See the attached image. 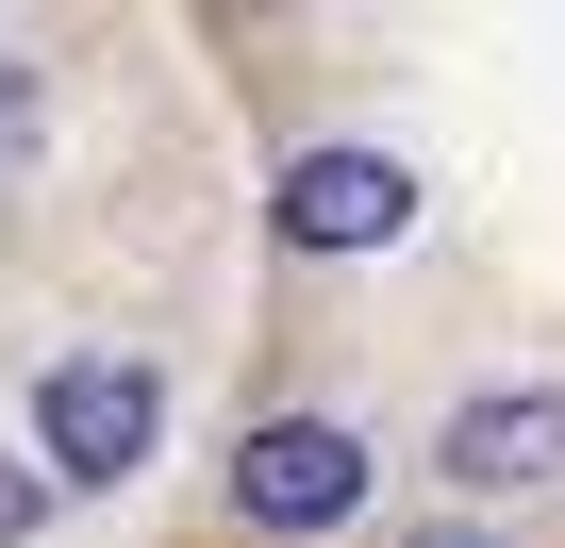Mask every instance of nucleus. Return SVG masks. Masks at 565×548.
<instances>
[{
    "label": "nucleus",
    "instance_id": "obj_5",
    "mask_svg": "<svg viewBox=\"0 0 565 548\" xmlns=\"http://www.w3.org/2000/svg\"><path fill=\"white\" fill-rule=\"evenodd\" d=\"M34 515H51V482H34V465H0V548H18Z\"/></svg>",
    "mask_w": 565,
    "mask_h": 548
},
{
    "label": "nucleus",
    "instance_id": "obj_1",
    "mask_svg": "<svg viewBox=\"0 0 565 548\" xmlns=\"http://www.w3.org/2000/svg\"><path fill=\"white\" fill-rule=\"evenodd\" d=\"M350 498H366V432H333V416H266L233 449V515L249 531H350Z\"/></svg>",
    "mask_w": 565,
    "mask_h": 548
},
{
    "label": "nucleus",
    "instance_id": "obj_4",
    "mask_svg": "<svg viewBox=\"0 0 565 548\" xmlns=\"http://www.w3.org/2000/svg\"><path fill=\"white\" fill-rule=\"evenodd\" d=\"M565 465V399H466L449 416V482L466 498H515V482H548Z\"/></svg>",
    "mask_w": 565,
    "mask_h": 548
},
{
    "label": "nucleus",
    "instance_id": "obj_6",
    "mask_svg": "<svg viewBox=\"0 0 565 548\" xmlns=\"http://www.w3.org/2000/svg\"><path fill=\"white\" fill-rule=\"evenodd\" d=\"M416 548H499V531H466V515H433V531H416Z\"/></svg>",
    "mask_w": 565,
    "mask_h": 548
},
{
    "label": "nucleus",
    "instance_id": "obj_2",
    "mask_svg": "<svg viewBox=\"0 0 565 548\" xmlns=\"http://www.w3.org/2000/svg\"><path fill=\"white\" fill-rule=\"evenodd\" d=\"M150 416H167V399H150V366H100V350H84V366H51L34 449H51L67 482H134V465H150Z\"/></svg>",
    "mask_w": 565,
    "mask_h": 548
},
{
    "label": "nucleus",
    "instance_id": "obj_3",
    "mask_svg": "<svg viewBox=\"0 0 565 548\" xmlns=\"http://www.w3.org/2000/svg\"><path fill=\"white\" fill-rule=\"evenodd\" d=\"M399 216H416V183L383 150H300L282 166V249H383Z\"/></svg>",
    "mask_w": 565,
    "mask_h": 548
}]
</instances>
